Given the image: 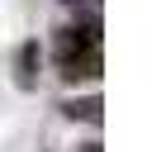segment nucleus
<instances>
[{"mask_svg":"<svg viewBox=\"0 0 152 152\" xmlns=\"http://www.w3.org/2000/svg\"><path fill=\"white\" fill-rule=\"evenodd\" d=\"M62 114H66V119H90V124H100V100H95V95H90V100H66Z\"/></svg>","mask_w":152,"mask_h":152,"instance_id":"nucleus-2","label":"nucleus"},{"mask_svg":"<svg viewBox=\"0 0 152 152\" xmlns=\"http://www.w3.org/2000/svg\"><path fill=\"white\" fill-rule=\"evenodd\" d=\"M86 152H100V147H95V142H90V147H86Z\"/></svg>","mask_w":152,"mask_h":152,"instance_id":"nucleus-4","label":"nucleus"},{"mask_svg":"<svg viewBox=\"0 0 152 152\" xmlns=\"http://www.w3.org/2000/svg\"><path fill=\"white\" fill-rule=\"evenodd\" d=\"M57 71L66 81L100 76V28H95V19L76 24V28H62V38H57Z\"/></svg>","mask_w":152,"mask_h":152,"instance_id":"nucleus-1","label":"nucleus"},{"mask_svg":"<svg viewBox=\"0 0 152 152\" xmlns=\"http://www.w3.org/2000/svg\"><path fill=\"white\" fill-rule=\"evenodd\" d=\"M33 62H38V43H24L19 48V86L24 90L33 86Z\"/></svg>","mask_w":152,"mask_h":152,"instance_id":"nucleus-3","label":"nucleus"}]
</instances>
